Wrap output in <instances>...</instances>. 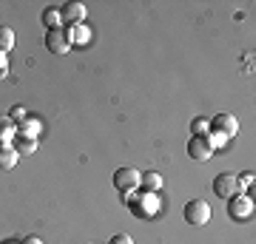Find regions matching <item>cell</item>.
Masks as SVG:
<instances>
[{
	"label": "cell",
	"mask_w": 256,
	"mask_h": 244,
	"mask_svg": "<svg viewBox=\"0 0 256 244\" xmlns=\"http://www.w3.org/2000/svg\"><path fill=\"white\" fill-rule=\"evenodd\" d=\"M140 205H131V210H134V213H137V216H151V210L156 208V199H154V193H140Z\"/></svg>",
	"instance_id": "obj_11"
},
{
	"label": "cell",
	"mask_w": 256,
	"mask_h": 244,
	"mask_svg": "<svg viewBox=\"0 0 256 244\" xmlns=\"http://www.w3.org/2000/svg\"><path fill=\"white\" fill-rule=\"evenodd\" d=\"M210 134L222 136V139H234L239 134V122L234 114H216L210 119Z\"/></svg>",
	"instance_id": "obj_5"
},
{
	"label": "cell",
	"mask_w": 256,
	"mask_h": 244,
	"mask_svg": "<svg viewBox=\"0 0 256 244\" xmlns=\"http://www.w3.org/2000/svg\"><path fill=\"white\" fill-rule=\"evenodd\" d=\"M14 134H18V136H28V139H37V136H40V122L26 117L18 128H14Z\"/></svg>",
	"instance_id": "obj_12"
},
{
	"label": "cell",
	"mask_w": 256,
	"mask_h": 244,
	"mask_svg": "<svg viewBox=\"0 0 256 244\" xmlns=\"http://www.w3.org/2000/svg\"><path fill=\"white\" fill-rule=\"evenodd\" d=\"M191 131H194V136H208V134H210V119L196 117V119L191 122Z\"/></svg>",
	"instance_id": "obj_17"
},
{
	"label": "cell",
	"mask_w": 256,
	"mask_h": 244,
	"mask_svg": "<svg viewBox=\"0 0 256 244\" xmlns=\"http://www.w3.org/2000/svg\"><path fill=\"white\" fill-rule=\"evenodd\" d=\"M46 48L52 51V54H68V48H74L68 28H66V26L48 28V31H46Z\"/></svg>",
	"instance_id": "obj_4"
},
{
	"label": "cell",
	"mask_w": 256,
	"mask_h": 244,
	"mask_svg": "<svg viewBox=\"0 0 256 244\" xmlns=\"http://www.w3.org/2000/svg\"><path fill=\"white\" fill-rule=\"evenodd\" d=\"M26 117H28V114H26V108H23V105H14V108H12V114H9V119H12V122H18V125Z\"/></svg>",
	"instance_id": "obj_20"
},
{
	"label": "cell",
	"mask_w": 256,
	"mask_h": 244,
	"mask_svg": "<svg viewBox=\"0 0 256 244\" xmlns=\"http://www.w3.org/2000/svg\"><path fill=\"white\" fill-rule=\"evenodd\" d=\"M6 74H9V57L0 54V80H6Z\"/></svg>",
	"instance_id": "obj_22"
},
{
	"label": "cell",
	"mask_w": 256,
	"mask_h": 244,
	"mask_svg": "<svg viewBox=\"0 0 256 244\" xmlns=\"http://www.w3.org/2000/svg\"><path fill=\"white\" fill-rule=\"evenodd\" d=\"M14 131V122L9 119V114H0V142H6Z\"/></svg>",
	"instance_id": "obj_18"
},
{
	"label": "cell",
	"mask_w": 256,
	"mask_h": 244,
	"mask_svg": "<svg viewBox=\"0 0 256 244\" xmlns=\"http://www.w3.org/2000/svg\"><path fill=\"white\" fill-rule=\"evenodd\" d=\"M60 17H63V26L72 28V26H80L82 17H86V6L82 3H66L60 9Z\"/></svg>",
	"instance_id": "obj_8"
},
{
	"label": "cell",
	"mask_w": 256,
	"mask_h": 244,
	"mask_svg": "<svg viewBox=\"0 0 256 244\" xmlns=\"http://www.w3.org/2000/svg\"><path fill=\"white\" fill-rule=\"evenodd\" d=\"M140 182H142V173L137 168H117L114 171V188L120 190V196H128V193H134L140 188Z\"/></svg>",
	"instance_id": "obj_1"
},
{
	"label": "cell",
	"mask_w": 256,
	"mask_h": 244,
	"mask_svg": "<svg viewBox=\"0 0 256 244\" xmlns=\"http://www.w3.org/2000/svg\"><path fill=\"white\" fill-rule=\"evenodd\" d=\"M14 45V31L9 26H0V54H9Z\"/></svg>",
	"instance_id": "obj_15"
},
{
	"label": "cell",
	"mask_w": 256,
	"mask_h": 244,
	"mask_svg": "<svg viewBox=\"0 0 256 244\" xmlns=\"http://www.w3.org/2000/svg\"><path fill=\"white\" fill-rule=\"evenodd\" d=\"M214 193H216L220 199L228 202L234 193H239L236 176H234V173H216V176H214Z\"/></svg>",
	"instance_id": "obj_7"
},
{
	"label": "cell",
	"mask_w": 256,
	"mask_h": 244,
	"mask_svg": "<svg viewBox=\"0 0 256 244\" xmlns=\"http://www.w3.org/2000/svg\"><path fill=\"white\" fill-rule=\"evenodd\" d=\"M20 244H43V242H40L37 236H26V239H23V242H20Z\"/></svg>",
	"instance_id": "obj_23"
},
{
	"label": "cell",
	"mask_w": 256,
	"mask_h": 244,
	"mask_svg": "<svg viewBox=\"0 0 256 244\" xmlns=\"http://www.w3.org/2000/svg\"><path fill=\"white\" fill-rule=\"evenodd\" d=\"M185 222L194 227H202V225H208L210 222V205L205 199H191L188 205H185Z\"/></svg>",
	"instance_id": "obj_3"
},
{
	"label": "cell",
	"mask_w": 256,
	"mask_h": 244,
	"mask_svg": "<svg viewBox=\"0 0 256 244\" xmlns=\"http://www.w3.org/2000/svg\"><path fill=\"white\" fill-rule=\"evenodd\" d=\"M225 205H228V216L234 222H245V219L254 216V199L248 193H234Z\"/></svg>",
	"instance_id": "obj_2"
},
{
	"label": "cell",
	"mask_w": 256,
	"mask_h": 244,
	"mask_svg": "<svg viewBox=\"0 0 256 244\" xmlns=\"http://www.w3.org/2000/svg\"><path fill=\"white\" fill-rule=\"evenodd\" d=\"M188 156L196 159V162H208L210 156H214V142H210V136H191V139H188Z\"/></svg>",
	"instance_id": "obj_6"
},
{
	"label": "cell",
	"mask_w": 256,
	"mask_h": 244,
	"mask_svg": "<svg viewBox=\"0 0 256 244\" xmlns=\"http://www.w3.org/2000/svg\"><path fill=\"white\" fill-rule=\"evenodd\" d=\"M68 34H72V45H77V48H86V45L92 43V31H88V28L82 26H72L68 28Z\"/></svg>",
	"instance_id": "obj_10"
},
{
	"label": "cell",
	"mask_w": 256,
	"mask_h": 244,
	"mask_svg": "<svg viewBox=\"0 0 256 244\" xmlns=\"http://www.w3.org/2000/svg\"><path fill=\"white\" fill-rule=\"evenodd\" d=\"M236 185H239V190H248V188H254V171H245V173H239Z\"/></svg>",
	"instance_id": "obj_19"
},
{
	"label": "cell",
	"mask_w": 256,
	"mask_h": 244,
	"mask_svg": "<svg viewBox=\"0 0 256 244\" xmlns=\"http://www.w3.org/2000/svg\"><path fill=\"white\" fill-rule=\"evenodd\" d=\"M43 26H46V31H48V28H60V26H63L60 9H46V11H43Z\"/></svg>",
	"instance_id": "obj_16"
},
{
	"label": "cell",
	"mask_w": 256,
	"mask_h": 244,
	"mask_svg": "<svg viewBox=\"0 0 256 244\" xmlns=\"http://www.w3.org/2000/svg\"><path fill=\"white\" fill-rule=\"evenodd\" d=\"M108 244H134V239H131L128 233H114Z\"/></svg>",
	"instance_id": "obj_21"
},
{
	"label": "cell",
	"mask_w": 256,
	"mask_h": 244,
	"mask_svg": "<svg viewBox=\"0 0 256 244\" xmlns=\"http://www.w3.org/2000/svg\"><path fill=\"white\" fill-rule=\"evenodd\" d=\"M140 188H146L148 193H156V190L162 188V176L156 171H151V173H142V182H140Z\"/></svg>",
	"instance_id": "obj_14"
},
{
	"label": "cell",
	"mask_w": 256,
	"mask_h": 244,
	"mask_svg": "<svg viewBox=\"0 0 256 244\" xmlns=\"http://www.w3.org/2000/svg\"><path fill=\"white\" fill-rule=\"evenodd\" d=\"M12 148L18 151V156H28V154H34L37 151V139H28V136H14V142H12Z\"/></svg>",
	"instance_id": "obj_13"
},
{
	"label": "cell",
	"mask_w": 256,
	"mask_h": 244,
	"mask_svg": "<svg viewBox=\"0 0 256 244\" xmlns=\"http://www.w3.org/2000/svg\"><path fill=\"white\" fill-rule=\"evenodd\" d=\"M18 151L12 148L9 142H0V171H12L14 165H18Z\"/></svg>",
	"instance_id": "obj_9"
}]
</instances>
